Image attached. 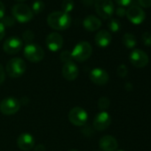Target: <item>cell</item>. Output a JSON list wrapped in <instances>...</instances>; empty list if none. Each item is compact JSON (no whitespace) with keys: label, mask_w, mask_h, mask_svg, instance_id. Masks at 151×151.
I'll return each instance as SVG.
<instances>
[{"label":"cell","mask_w":151,"mask_h":151,"mask_svg":"<svg viewBox=\"0 0 151 151\" xmlns=\"http://www.w3.org/2000/svg\"><path fill=\"white\" fill-rule=\"evenodd\" d=\"M71 16L62 11H55L51 13L47 17L48 25L56 30H65L71 24Z\"/></svg>","instance_id":"6da1fadb"},{"label":"cell","mask_w":151,"mask_h":151,"mask_svg":"<svg viewBox=\"0 0 151 151\" xmlns=\"http://www.w3.org/2000/svg\"><path fill=\"white\" fill-rule=\"evenodd\" d=\"M92 53H93L92 45H90V43L86 41L79 42L71 52L73 60L80 62L88 60L91 57Z\"/></svg>","instance_id":"7a4b0ae2"},{"label":"cell","mask_w":151,"mask_h":151,"mask_svg":"<svg viewBox=\"0 0 151 151\" xmlns=\"http://www.w3.org/2000/svg\"><path fill=\"white\" fill-rule=\"evenodd\" d=\"M6 71L13 78H20L26 71V63L21 58H13L7 62Z\"/></svg>","instance_id":"3957f363"},{"label":"cell","mask_w":151,"mask_h":151,"mask_svg":"<svg viewBox=\"0 0 151 151\" xmlns=\"http://www.w3.org/2000/svg\"><path fill=\"white\" fill-rule=\"evenodd\" d=\"M12 14L15 21L22 23L29 22L32 20L34 14L29 6L24 4H17L14 6L12 9Z\"/></svg>","instance_id":"277c9868"},{"label":"cell","mask_w":151,"mask_h":151,"mask_svg":"<svg viewBox=\"0 0 151 151\" xmlns=\"http://www.w3.org/2000/svg\"><path fill=\"white\" fill-rule=\"evenodd\" d=\"M94 7L98 15L105 20L110 19L115 12L112 0H95Z\"/></svg>","instance_id":"5b68a950"},{"label":"cell","mask_w":151,"mask_h":151,"mask_svg":"<svg viewBox=\"0 0 151 151\" xmlns=\"http://www.w3.org/2000/svg\"><path fill=\"white\" fill-rule=\"evenodd\" d=\"M23 53L25 58L31 62H38L42 60L45 56V52L42 47L33 43L26 45V46L24 47Z\"/></svg>","instance_id":"8992f818"},{"label":"cell","mask_w":151,"mask_h":151,"mask_svg":"<svg viewBox=\"0 0 151 151\" xmlns=\"http://www.w3.org/2000/svg\"><path fill=\"white\" fill-rule=\"evenodd\" d=\"M68 120L76 126H83L88 120V114L83 108L75 107L68 113Z\"/></svg>","instance_id":"52a82bcc"},{"label":"cell","mask_w":151,"mask_h":151,"mask_svg":"<svg viewBox=\"0 0 151 151\" xmlns=\"http://www.w3.org/2000/svg\"><path fill=\"white\" fill-rule=\"evenodd\" d=\"M21 108V103L18 99L9 97L4 99L0 102V111L4 115L11 116L19 111Z\"/></svg>","instance_id":"ba28073f"},{"label":"cell","mask_w":151,"mask_h":151,"mask_svg":"<svg viewBox=\"0 0 151 151\" xmlns=\"http://www.w3.org/2000/svg\"><path fill=\"white\" fill-rule=\"evenodd\" d=\"M125 15L132 23L136 25L142 23L146 18V14L144 10L140 6L136 5H132L129 6V8L126 10Z\"/></svg>","instance_id":"9c48e42d"},{"label":"cell","mask_w":151,"mask_h":151,"mask_svg":"<svg viewBox=\"0 0 151 151\" xmlns=\"http://www.w3.org/2000/svg\"><path fill=\"white\" fill-rule=\"evenodd\" d=\"M129 60L134 67L139 68L146 67L148 63L147 54L140 49H135L132 51L129 56Z\"/></svg>","instance_id":"30bf717a"},{"label":"cell","mask_w":151,"mask_h":151,"mask_svg":"<svg viewBox=\"0 0 151 151\" xmlns=\"http://www.w3.org/2000/svg\"><path fill=\"white\" fill-rule=\"evenodd\" d=\"M90 79L91 81L97 86H104L109 82V76L108 72L101 68H95L90 72Z\"/></svg>","instance_id":"8fae6325"},{"label":"cell","mask_w":151,"mask_h":151,"mask_svg":"<svg viewBox=\"0 0 151 151\" xmlns=\"http://www.w3.org/2000/svg\"><path fill=\"white\" fill-rule=\"evenodd\" d=\"M22 40L20 37H11L5 41L3 45V49L8 54H15L22 50Z\"/></svg>","instance_id":"7c38bea8"},{"label":"cell","mask_w":151,"mask_h":151,"mask_svg":"<svg viewBox=\"0 0 151 151\" xmlns=\"http://www.w3.org/2000/svg\"><path fill=\"white\" fill-rule=\"evenodd\" d=\"M111 116L106 111L98 113L93 119V127L97 131H104L111 124Z\"/></svg>","instance_id":"4fadbf2b"},{"label":"cell","mask_w":151,"mask_h":151,"mask_svg":"<svg viewBox=\"0 0 151 151\" xmlns=\"http://www.w3.org/2000/svg\"><path fill=\"white\" fill-rule=\"evenodd\" d=\"M45 44L50 51L57 52L63 45V37L57 32H52L46 37Z\"/></svg>","instance_id":"5bb4252c"},{"label":"cell","mask_w":151,"mask_h":151,"mask_svg":"<svg viewBox=\"0 0 151 151\" xmlns=\"http://www.w3.org/2000/svg\"><path fill=\"white\" fill-rule=\"evenodd\" d=\"M79 70L75 62L70 61L64 63L62 67V76L63 78L68 81H74L78 77Z\"/></svg>","instance_id":"9a60e30c"},{"label":"cell","mask_w":151,"mask_h":151,"mask_svg":"<svg viewBox=\"0 0 151 151\" xmlns=\"http://www.w3.org/2000/svg\"><path fill=\"white\" fill-rule=\"evenodd\" d=\"M17 145L22 150L24 151L30 150L35 146V139L30 133L28 132L22 133L17 139Z\"/></svg>","instance_id":"2e32d148"},{"label":"cell","mask_w":151,"mask_h":151,"mask_svg":"<svg viewBox=\"0 0 151 151\" xmlns=\"http://www.w3.org/2000/svg\"><path fill=\"white\" fill-rule=\"evenodd\" d=\"M99 145L102 151H116L118 147V142L115 137L111 135H105L101 138Z\"/></svg>","instance_id":"e0dca14e"},{"label":"cell","mask_w":151,"mask_h":151,"mask_svg":"<svg viewBox=\"0 0 151 151\" xmlns=\"http://www.w3.org/2000/svg\"><path fill=\"white\" fill-rule=\"evenodd\" d=\"M95 44L101 48H105L109 46L111 43L112 37L111 34L108 30H100L95 35Z\"/></svg>","instance_id":"ac0fdd59"},{"label":"cell","mask_w":151,"mask_h":151,"mask_svg":"<svg viewBox=\"0 0 151 151\" xmlns=\"http://www.w3.org/2000/svg\"><path fill=\"white\" fill-rule=\"evenodd\" d=\"M83 25L86 30L93 32L98 30L101 27V22L98 17L94 15H88L87 17L85 18L83 22Z\"/></svg>","instance_id":"d6986e66"},{"label":"cell","mask_w":151,"mask_h":151,"mask_svg":"<svg viewBox=\"0 0 151 151\" xmlns=\"http://www.w3.org/2000/svg\"><path fill=\"white\" fill-rule=\"evenodd\" d=\"M123 44L128 49H133L137 45L136 37L132 33H125L123 36Z\"/></svg>","instance_id":"ffe728a7"},{"label":"cell","mask_w":151,"mask_h":151,"mask_svg":"<svg viewBox=\"0 0 151 151\" xmlns=\"http://www.w3.org/2000/svg\"><path fill=\"white\" fill-rule=\"evenodd\" d=\"M108 27L111 32L116 33L121 29V23L116 19H110L108 23Z\"/></svg>","instance_id":"44dd1931"},{"label":"cell","mask_w":151,"mask_h":151,"mask_svg":"<svg viewBox=\"0 0 151 151\" xmlns=\"http://www.w3.org/2000/svg\"><path fill=\"white\" fill-rule=\"evenodd\" d=\"M62 12L66 14H69L74 9V1L73 0H63L61 3Z\"/></svg>","instance_id":"7402d4cb"},{"label":"cell","mask_w":151,"mask_h":151,"mask_svg":"<svg viewBox=\"0 0 151 151\" xmlns=\"http://www.w3.org/2000/svg\"><path fill=\"white\" fill-rule=\"evenodd\" d=\"M45 9V3L41 0H37L32 4V12L33 14H40L41 12H43V10Z\"/></svg>","instance_id":"603a6c76"},{"label":"cell","mask_w":151,"mask_h":151,"mask_svg":"<svg viewBox=\"0 0 151 151\" xmlns=\"http://www.w3.org/2000/svg\"><path fill=\"white\" fill-rule=\"evenodd\" d=\"M109 105H110V101L108 97L100 98V100L98 101V107L100 109H101L102 111H105V109H109Z\"/></svg>","instance_id":"cb8c5ba5"},{"label":"cell","mask_w":151,"mask_h":151,"mask_svg":"<svg viewBox=\"0 0 151 151\" xmlns=\"http://www.w3.org/2000/svg\"><path fill=\"white\" fill-rule=\"evenodd\" d=\"M60 60L63 63L70 62V61L73 60V58H72V55H71V52H69V51H63L60 53Z\"/></svg>","instance_id":"d4e9b609"},{"label":"cell","mask_w":151,"mask_h":151,"mask_svg":"<svg viewBox=\"0 0 151 151\" xmlns=\"http://www.w3.org/2000/svg\"><path fill=\"white\" fill-rule=\"evenodd\" d=\"M1 22L6 28L12 27L15 23V19L14 18V16H4V18L1 20Z\"/></svg>","instance_id":"484cf974"},{"label":"cell","mask_w":151,"mask_h":151,"mask_svg":"<svg viewBox=\"0 0 151 151\" xmlns=\"http://www.w3.org/2000/svg\"><path fill=\"white\" fill-rule=\"evenodd\" d=\"M22 38H23L24 42L27 43V45L30 44L34 39V33L31 30H26V31H24V33L22 35Z\"/></svg>","instance_id":"4316f807"},{"label":"cell","mask_w":151,"mask_h":151,"mask_svg":"<svg viewBox=\"0 0 151 151\" xmlns=\"http://www.w3.org/2000/svg\"><path fill=\"white\" fill-rule=\"evenodd\" d=\"M127 73H128V69H127V67L124 64H121L117 67L116 68V74L119 76L120 78H125L127 76Z\"/></svg>","instance_id":"83f0119b"},{"label":"cell","mask_w":151,"mask_h":151,"mask_svg":"<svg viewBox=\"0 0 151 151\" xmlns=\"http://www.w3.org/2000/svg\"><path fill=\"white\" fill-rule=\"evenodd\" d=\"M141 39L143 44L146 46H151V33L150 32H144L141 36Z\"/></svg>","instance_id":"f1b7e54d"},{"label":"cell","mask_w":151,"mask_h":151,"mask_svg":"<svg viewBox=\"0 0 151 151\" xmlns=\"http://www.w3.org/2000/svg\"><path fill=\"white\" fill-rule=\"evenodd\" d=\"M5 78H6V71L4 69L2 64L0 63V86H1L4 83Z\"/></svg>","instance_id":"f546056e"},{"label":"cell","mask_w":151,"mask_h":151,"mask_svg":"<svg viewBox=\"0 0 151 151\" xmlns=\"http://www.w3.org/2000/svg\"><path fill=\"white\" fill-rule=\"evenodd\" d=\"M115 1L119 6H122V7L128 6L132 3V0H115Z\"/></svg>","instance_id":"4dcf8cb0"},{"label":"cell","mask_w":151,"mask_h":151,"mask_svg":"<svg viewBox=\"0 0 151 151\" xmlns=\"http://www.w3.org/2000/svg\"><path fill=\"white\" fill-rule=\"evenodd\" d=\"M139 3L140 6L144 8H148L151 7V0H139Z\"/></svg>","instance_id":"1f68e13d"},{"label":"cell","mask_w":151,"mask_h":151,"mask_svg":"<svg viewBox=\"0 0 151 151\" xmlns=\"http://www.w3.org/2000/svg\"><path fill=\"white\" fill-rule=\"evenodd\" d=\"M125 14H126V10H125L124 7H122V6H119V7L116 10V14L117 16H119V17L124 16Z\"/></svg>","instance_id":"d6a6232c"},{"label":"cell","mask_w":151,"mask_h":151,"mask_svg":"<svg viewBox=\"0 0 151 151\" xmlns=\"http://www.w3.org/2000/svg\"><path fill=\"white\" fill-rule=\"evenodd\" d=\"M6 35V27L0 22V40H2Z\"/></svg>","instance_id":"836d02e7"},{"label":"cell","mask_w":151,"mask_h":151,"mask_svg":"<svg viewBox=\"0 0 151 151\" xmlns=\"http://www.w3.org/2000/svg\"><path fill=\"white\" fill-rule=\"evenodd\" d=\"M5 11H6V8H5V6L4 4L0 1V20H2L5 16Z\"/></svg>","instance_id":"e575fe53"},{"label":"cell","mask_w":151,"mask_h":151,"mask_svg":"<svg viewBox=\"0 0 151 151\" xmlns=\"http://www.w3.org/2000/svg\"><path fill=\"white\" fill-rule=\"evenodd\" d=\"M94 1L95 0H83V3L86 6H91L94 5Z\"/></svg>","instance_id":"d590c367"},{"label":"cell","mask_w":151,"mask_h":151,"mask_svg":"<svg viewBox=\"0 0 151 151\" xmlns=\"http://www.w3.org/2000/svg\"><path fill=\"white\" fill-rule=\"evenodd\" d=\"M35 151H45V147L44 145L38 144V145H37V147H35Z\"/></svg>","instance_id":"8d00e7d4"},{"label":"cell","mask_w":151,"mask_h":151,"mask_svg":"<svg viewBox=\"0 0 151 151\" xmlns=\"http://www.w3.org/2000/svg\"><path fill=\"white\" fill-rule=\"evenodd\" d=\"M124 88H125L127 91H132V90L133 89V86H132V85L131 83H126V84L124 85Z\"/></svg>","instance_id":"74e56055"},{"label":"cell","mask_w":151,"mask_h":151,"mask_svg":"<svg viewBox=\"0 0 151 151\" xmlns=\"http://www.w3.org/2000/svg\"><path fill=\"white\" fill-rule=\"evenodd\" d=\"M16 1H18V2H23V1H25V0H16Z\"/></svg>","instance_id":"f35d334b"},{"label":"cell","mask_w":151,"mask_h":151,"mask_svg":"<svg viewBox=\"0 0 151 151\" xmlns=\"http://www.w3.org/2000/svg\"><path fill=\"white\" fill-rule=\"evenodd\" d=\"M69 151H78V150H77V149H71V150H69Z\"/></svg>","instance_id":"ab89813d"},{"label":"cell","mask_w":151,"mask_h":151,"mask_svg":"<svg viewBox=\"0 0 151 151\" xmlns=\"http://www.w3.org/2000/svg\"><path fill=\"white\" fill-rule=\"evenodd\" d=\"M116 151H124V150H116Z\"/></svg>","instance_id":"60d3db41"},{"label":"cell","mask_w":151,"mask_h":151,"mask_svg":"<svg viewBox=\"0 0 151 151\" xmlns=\"http://www.w3.org/2000/svg\"><path fill=\"white\" fill-rule=\"evenodd\" d=\"M99 151H100V150H99Z\"/></svg>","instance_id":"b9f144b4"}]
</instances>
